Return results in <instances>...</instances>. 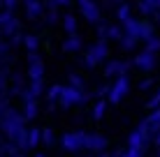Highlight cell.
<instances>
[{
  "label": "cell",
  "mask_w": 160,
  "mask_h": 157,
  "mask_svg": "<svg viewBox=\"0 0 160 157\" xmlns=\"http://www.w3.org/2000/svg\"><path fill=\"white\" fill-rule=\"evenodd\" d=\"M58 2H68V0H58Z\"/></svg>",
  "instance_id": "3"
},
{
  "label": "cell",
  "mask_w": 160,
  "mask_h": 157,
  "mask_svg": "<svg viewBox=\"0 0 160 157\" xmlns=\"http://www.w3.org/2000/svg\"><path fill=\"white\" fill-rule=\"evenodd\" d=\"M65 25H68V30H74V19H72V16L65 19Z\"/></svg>",
  "instance_id": "2"
},
{
  "label": "cell",
  "mask_w": 160,
  "mask_h": 157,
  "mask_svg": "<svg viewBox=\"0 0 160 157\" xmlns=\"http://www.w3.org/2000/svg\"><path fill=\"white\" fill-rule=\"evenodd\" d=\"M79 2H81V9H84V14H86L91 21H95V19H98V7H95V5H93L91 0H79Z\"/></svg>",
  "instance_id": "1"
}]
</instances>
